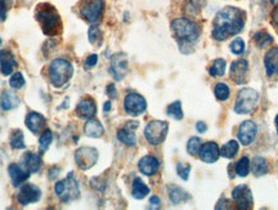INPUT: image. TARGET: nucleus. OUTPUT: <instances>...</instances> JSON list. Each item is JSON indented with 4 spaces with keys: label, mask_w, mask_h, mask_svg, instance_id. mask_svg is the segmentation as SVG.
Instances as JSON below:
<instances>
[{
    "label": "nucleus",
    "mask_w": 278,
    "mask_h": 210,
    "mask_svg": "<svg viewBox=\"0 0 278 210\" xmlns=\"http://www.w3.org/2000/svg\"><path fill=\"white\" fill-rule=\"evenodd\" d=\"M127 71V59L124 53L115 54L111 58V66H110V72L114 76L115 80H121L126 75Z\"/></svg>",
    "instance_id": "nucleus-12"
},
{
    "label": "nucleus",
    "mask_w": 278,
    "mask_h": 210,
    "mask_svg": "<svg viewBox=\"0 0 278 210\" xmlns=\"http://www.w3.org/2000/svg\"><path fill=\"white\" fill-rule=\"evenodd\" d=\"M18 104L19 98L17 97L16 93H13V92L6 91L2 93V96H0V107L3 110H6V111L16 109Z\"/></svg>",
    "instance_id": "nucleus-25"
},
{
    "label": "nucleus",
    "mask_w": 278,
    "mask_h": 210,
    "mask_svg": "<svg viewBox=\"0 0 278 210\" xmlns=\"http://www.w3.org/2000/svg\"><path fill=\"white\" fill-rule=\"evenodd\" d=\"M169 196L170 200H172L173 204L178 205V204H182V202L187 201V200L189 199L188 194L185 191H183L182 188H179V187H169Z\"/></svg>",
    "instance_id": "nucleus-27"
},
{
    "label": "nucleus",
    "mask_w": 278,
    "mask_h": 210,
    "mask_svg": "<svg viewBox=\"0 0 278 210\" xmlns=\"http://www.w3.org/2000/svg\"><path fill=\"white\" fill-rule=\"evenodd\" d=\"M0 44H2V39H0Z\"/></svg>",
    "instance_id": "nucleus-52"
},
{
    "label": "nucleus",
    "mask_w": 278,
    "mask_h": 210,
    "mask_svg": "<svg viewBox=\"0 0 278 210\" xmlns=\"http://www.w3.org/2000/svg\"><path fill=\"white\" fill-rule=\"evenodd\" d=\"M239 150H240L239 142L229 141L220 149V155H222L223 157H227V159H232V157L236 156Z\"/></svg>",
    "instance_id": "nucleus-29"
},
{
    "label": "nucleus",
    "mask_w": 278,
    "mask_h": 210,
    "mask_svg": "<svg viewBox=\"0 0 278 210\" xmlns=\"http://www.w3.org/2000/svg\"><path fill=\"white\" fill-rule=\"evenodd\" d=\"M132 194L135 199H143L149 194V188L144 184V182L141 178H135L134 182H133Z\"/></svg>",
    "instance_id": "nucleus-28"
},
{
    "label": "nucleus",
    "mask_w": 278,
    "mask_h": 210,
    "mask_svg": "<svg viewBox=\"0 0 278 210\" xmlns=\"http://www.w3.org/2000/svg\"><path fill=\"white\" fill-rule=\"evenodd\" d=\"M138 128L137 121H129L124 128L117 132V138L126 146H134L137 143V137H135V129Z\"/></svg>",
    "instance_id": "nucleus-16"
},
{
    "label": "nucleus",
    "mask_w": 278,
    "mask_h": 210,
    "mask_svg": "<svg viewBox=\"0 0 278 210\" xmlns=\"http://www.w3.org/2000/svg\"><path fill=\"white\" fill-rule=\"evenodd\" d=\"M22 165L30 173H36L41 166V157L34 152H26L22 157Z\"/></svg>",
    "instance_id": "nucleus-24"
},
{
    "label": "nucleus",
    "mask_w": 278,
    "mask_h": 210,
    "mask_svg": "<svg viewBox=\"0 0 278 210\" xmlns=\"http://www.w3.org/2000/svg\"><path fill=\"white\" fill-rule=\"evenodd\" d=\"M74 75V67L69 61L63 58H57L49 65V80L57 88L63 87Z\"/></svg>",
    "instance_id": "nucleus-4"
},
{
    "label": "nucleus",
    "mask_w": 278,
    "mask_h": 210,
    "mask_svg": "<svg viewBox=\"0 0 278 210\" xmlns=\"http://www.w3.org/2000/svg\"><path fill=\"white\" fill-rule=\"evenodd\" d=\"M110 110H111V102H106L103 106V111L104 112H109Z\"/></svg>",
    "instance_id": "nucleus-50"
},
{
    "label": "nucleus",
    "mask_w": 278,
    "mask_h": 210,
    "mask_svg": "<svg viewBox=\"0 0 278 210\" xmlns=\"http://www.w3.org/2000/svg\"><path fill=\"white\" fill-rule=\"evenodd\" d=\"M189 172H191V166L188 164H183V162H178L177 164V173L179 177L184 181H187L189 177Z\"/></svg>",
    "instance_id": "nucleus-42"
},
{
    "label": "nucleus",
    "mask_w": 278,
    "mask_h": 210,
    "mask_svg": "<svg viewBox=\"0 0 278 210\" xmlns=\"http://www.w3.org/2000/svg\"><path fill=\"white\" fill-rule=\"evenodd\" d=\"M11 146L12 149L14 150H24L26 147L25 144V138H24V133L21 131H13L11 134Z\"/></svg>",
    "instance_id": "nucleus-31"
},
{
    "label": "nucleus",
    "mask_w": 278,
    "mask_h": 210,
    "mask_svg": "<svg viewBox=\"0 0 278 210\" xmlns=\"http://www.w3.org/2000/svg\"><path fill=\"white\" fill-rule=\"evenodd\" d=\"M138 167H139V171H141L144 176H154V174H156L157 171H159L160 162L156 157L144 156L138 162Z\"/></svg>",
    "instance_id": "nucleus-23"
},
{
    "label": "nucleus",
    "mask_w": 278,
    "mask_h": 210,
    "mask_svg": "<svg viewBox=\"0 0 278 210\" xmlns=\"http://www.w3.org/2000/svg\"><path fill=\"white\" fill-rule=\"evenodd\" d=\"M224 71H225V61L222 58L214 61V64H212L209 69V74L211 75L212 77L223 76V75H224Z\"/></svg>",
    "instance_id": "nucleus-32"
},
{
    "label": "nucleus",
    "mask_w": 278,
    "mask_h": 210,
    "mask_svg": "<svg viewBox=\"0 0 278 210\" xmlns=\"http://www.w3.org/2000/svg\"><path fill=\"white\" fill-rule=\"evenodd\" d=\"M259 101V94L254 89H242L239 93L234 104V111L237 114H250L254 111Z\"/></svg>",
    "instance_id": "nucleus-6"
},
{
    "label": "nucleus",
    "mask_w": 278,
    "mask_h": 210,
    "mask_svg": "<svg viewBox=\"0 0 278 210\" xmlns=\"http://www.w3.org/2000/svg\"><path fill=\"white\" fill-rule=\"evenodd\" d=\"M56 172H59V169H58V167H57V166L52 167V169H51V172H49V174H48V177H49V178H51V179L56 178V177H57Z\"/></svg>",
    "instance_id": "nucleus-49"
},
{
    "label": "nucleus",
    "mask_w": 278,
    "mask_h": 210,
    "mask_svg": "<svg viewBox=\"0 0 278 210\" xmlns=\"http://www.w3.org/2000/svg\"><path fill=\"white\" fill-rule=\"evenodd\" d=\"M254 40H255V43H256V46L259 47V48H264V47H267L268 44L272 43L273 37L270 36L268 32L259 31V32H256V34L254 35Z\"/></svg>",
    "instance_id": "nucleus-35"
},
{
    "label": "nucleus",
    "mask_w": 278,
    "mask_h": 210,
    "mask_svg": "<svg viewBox=\"0 0 278 210\" xmlns=\"http://www.w3.org/2000/svg\"><path fill=\"white\" fill-rule=\"evenodd\" d=\"M196 129L200 132V133H205V132H206V129H207V127H206V124H205V122L199 121L196 124Z\"/></svg>",
    "instance_id": "nucleus-48"
},
{
    "label": "nucleus",
    "mask_w": 278,
    "mask_h": 210,
    "mask_svg": "<svg viewBox=\"0 0 278 210\" xmlns=\"http://www.w3.org/2000/svg\"><path fill=\"white\" fill-rule=\"evenodd\" d=\"M54 192L58 196V199L63 202H70L76 200L80 196V188L76 179L74 178L72 173H70L62 181L57 182L54 186Z\"/></svg>",
    "instance_id": "nucleus-5"
},
{
    "label": "nucleus",
    "mask_w": 278,
    "mask_h": 210,
    "mask_svg": "<svg viewBox=\"0 0 278 210\" xmlns=\"http://www.w3.org/2000/svg\"><path fill=\"white\" fill-rule=\"evenodd\" d=\"M47 120L39 112H30L26 116V127L34 134H39L44 129Z\"/></svg>",
    "instance_id": "nucleus-21"
},
{
    "label": "nucleus",
    "mask_w": 278,
    "mask_h": 210,
    "mask_svg": "<svg viewBox=\"0 0 278 210\" xmlns=\"http://www.w3.org/2000/svg\"><path fill=\"white\" fill-rule=\"evenodd\" d=\"M275 128H277V133H278V115L275 116Z\"/></svg>",
    "instance_id": "nucleus-51"
},
{
    "label": "nucleus",
    "mask_w": 278,
    "mask_h": 210,
    "mask_svg": "<svg viewBox=\"0 0 278 210\" xmlns=\"http://www.w3.org/2000/svg\"><path fill=\"white\" fill-rule=\"evenodd\" d=\"M232 197H233L234 202L239 205L241 209H249L252 205V195L251 191L245 184H240L232 192Z\"/></svg>",
    "instance_id": "nucleus-13"
},
{
    "label": "nucleus",
    "mask_w": 278,
    "mask_h": 210,
    "mask_svg": "<svg viewBox=\"0 0 278 210\" xmlns=\"http://www.w3.org/2000/svg\"><path fill=\"white\" fill-rule=\"evenodd\" d=\"M201 147V139L197 138V137H192V138H189L188 143H187V151H188V154L192 155V156H196V155H199Z\"/></svg>",
    "instance_id": "nucleus-36"
},
{
    "label": "nucleus",
    "mask_w": 278,
    "mask_h": 210,
    "mask_svg": "<svg viewBox=\"0 0 278 210\" xmlns=\"http://www.w3.org/2000/svg\"><path fill=\"white\" fill-rule=\"evenodd\" d=\"M249 71V62L246 59H239L230 65V79L236 84H244L247 79Z\"/></svg>",
    "instance_id": "nucleus-14"
},
{
    "label": "nucleus",
    "mask_w": 278,
    "mask_h": 210,
    "mask_svg": "<svg viewBox=\"0 0 278 210\" xmlns=\"http://www.w3.org/2000/svg\"><path fill=\"white\" fill-rule=\"evenodd\" d=\"M214 93H215V97H217L219 101H225V99L229 97V87L223 84V82H219V84L215 86Z\"/></svg>",
    "instance_id": "nucleus-39"
},
{
    "label": "nucleus",
    "mask_w": 278,
    "mask_h": 210,
    "mask_svg": "<svg viewBox=\"0 0 278 210\" xmlns=\"http://www.w3.org/2000/svg\"><path fill=\"white\" fill-rule=\"evenodd\" d=\"M270 22H272L273 27L278 31V6L273 9L272 14H270Z\"/></svg>",
    "instance_id": "nucleus-45"
},
{
    "label": "nucleus",
    "mask_w": 278,
    "mask_h": 210,
    "mask_svg": "<svg viewBox=\"0 0 278 210\" xmlns=\"http://www.w3.org/2000/svg\"><path fill=\"white\" fill-rule=\"evenodd\" d=\"M9 86L13 89H21L25 86V77L21 72H16L12 75L11 80H9Z\"/></svg>",
    "instance_id": "nucleus-40"
},
{
    "label": "nucleus",
    "mask_w": 278,
    "mask_h": 210,
    "mask_svg": "<svg viewBox=\"0 0 278 210\" xmlns=\"http://www.w3.org/2000/svg\"><path fill=\"white\" fill-rule=\"evenodd\" d=\"M17 67V61L16 57L13 56L11 51L8 49H3L0 51V71L2 74L8 76L13 72V70Z\"/></svg>",
    "instance_id": "nucleus-17"
},
{
    "label": "nucleus",
    "mask_w": 278,
    "mask_h": 210,
    "mask_svg": "<svg viewBox=\"0 0 278 210\" xmlns=\"http://www.w3.org/2000/svg\"><path fill=\"white\" fill-rule=\"evenodd\" d=\"M7 11H8L7 0H0V21H4L7 18Z\"/></svg>",
    "instance_id": "nucleus-44"
},
{
    "label": "nucleus",
    "mask_w": 278,
    "mask_h": 210,
    "mask_svg": "<svg viewBox=\"0 0 278 210\" xmlns=\"http://www.w3.org/2000/svg\"><path fill=\"white\" fill-rule=\"evenodd\" d=\"M97 112V106L92 98H82L76 106V114L81 119H92Z\"/></svg>",
    "instance_id": "nucleus-20"
},
{
    "label": "nucleus",
    "mask_w": 278,
    "mask_h": 210,
    "mask_svg": "<svg viewBox=\"0 0 278 210\" xmlns=\"http://www.w3.org/2000/svg\"><path fill=\"white\" fill-rule=\"evenodd\" d=\"M52 139H53V134H52V132L49 131V129H47V131H44V133H41V136H40L39 138V150L41 154L49 149V146H51L52 143Z\"/></svg>",
    "instance_id": "nucleus-33"
},
{
    "label": "nucleus",
    "mask_w": 278,
    "mask_h": 210,
    "mask_svg": "<svg viewBox=\"0 0 278 210\" xmlns=\"http://www.w3.org/2000/svg\"><path fill=\"white\" fill-rule=\"evenodd\" d=\"M149 204H151V207H154V209H159L160 205H161V202H160L159 197L152 196L151 200H149Z\"/></svg>",
    "instance_id": "nucleus-47"
},
{
    "label": "nucleus",
    "mask_w": 278,
    "mask_h": 210,
    "mask_svg": "<svg viewBox=\"0 0 278 210\" xmlns=\"http://www.w3.org/2000/svg\"><path fill=\"white\" fill-rule=\"evenodd\" d=\"M265 71L268 77L278 76V48H272L264 57Z\"/></svg>",
    "instance_id": "nucleus-22"
},
{
    "label": "nucleus",
    "mask_w": 278,
    "mask_h": 210,
    "mask_svg": "<svg viewBox=\"0 0 278 210\" xmlns=\"http://www.w3.org/2000/svg\"><path fill=\"white\" fill-rule=\"evenodd\" d=\"M88 36H89V41L93 46H101L102 44V34L98 26L90 27L89 32H88Z\"/></svg>",
    "instance_id": "nucleus-38"
},
{
    "label": "nucleus",
    "mask_w": 278,
    "mask_h": 210,
    "mask_svg": "<svg viewBox=\"0 0 278 210\" xmlns=\"http://www.w3.org/2000/svg\"><path fill=\"white\" fill-rule=\"evenodd\" d=\"M167 131H169V124L166 121L154 120V121L147 124L146 129H144V137L148 141V143L157 146V144L162 143L164 139L166 138Z\"/></svg>",
    "instance_id": "nucleus-7"
},
{
    "label": "nucleus",
    "mask_w": 278,
    "mask_h": 210,
    "mask_svg": "<svg viewBox=\"0 0 278 210\" xmlns=\"http://www.w3.org/2000/svg\"><path fill=\"white\" fill-rule=\"evenodd\" d=\"M124 109L126 114L132 115V116H139L143 114L147 109V102L144 97L138 93H129L125 97L124 101Z\"/></svg>",
    "instance_id": "nucleus-10"
},
{
    "label": "nucleus",
    "mask_w": 278,
    "mask_h": 210,
    "mask_svg": "<svg viewBox=\"0 0 278 210\" xmlns=\"http://www.w3.org/2000/svg\"><path fill=\"white\" fill-rule=\"evenodd\" d=\"M41 197V191L37 186L31 183H26L19 188L18 195H17V200L21 205H29L37 202Z\"/></svg>",
    "instance_id": "nucleus-11"
},
{
    "label": "nucleus",
    "mask_w": 278,
    "mask_h": 210,
    "mask_svg": "<svg viewBox=\"0 0 278 210\" xmlns=\"http://www.w3.org/2000/svg\"><path fill=\"white\" fill-rule=\"evenodd\" d=\"M107 94H109V97H111V98H116L117 97L116 88H115L114 84H110V86L107 87Z\"/></svg>",
    "instance_id": "nucleus-46"
},
{
    "label": "nucleus",
    "mask_w": 278,
    "mask_h": 210,
    "mask_svg": "<svg viewBox=\"0 0 278 210\" xmlns=\"http://www.w3.org/2000/svg\"><path fill=\"white\" fill-rule=\"evenodd\" d=\"M244 26L245 12L234 7H225L215 16L212 24V37L223 41L232 35L239 34Z\"/></svg>",
    "instance_id": "nucleus-1"
},
{
    "label": "nucleus",
    "mask_w": 278,
    "mask_h": 210,
    "mask_svg": "<svg viewBox=\"0 0 278 210\" xmlns=\"http://www.w3.org/2000/svg\"><path fill=\"white\" fill-rule=\"evenodd\" d=\"M8 173L11 177L12 184L14 187L21 186L24 182H26L30 177V172L26 171L24 166L18 164H11L8 167Z\"/></svg>",
    "instance_id": "nucleus-18"
},
{
    "label": "nucleus",
    "mask_w": 278,
    "mask_h": 210,
    "mask_svg": "<svg viewBox=\"0 0 278 210\" xmlns=\"http://www.w3.org/2000/svg\"><path fill=\"white\" fill-rule=\"evenodd\" d=\"M252 172L255 176H264L268 172V164L263 157L256 156L252 160Z\"/></svg>",
    "instance_id": "nucleus-30"
},
{
    "label": "nucleus",
    "mask_w": 278,
    "mask_h": 210,
    "mask_svg": "<svg viewBox=\"0 0 278 210\" xmlns=\"http://www.w3.org/2000/svg\"><path fill=\"white\" fill-rule=\"evenodd\" d=\"M84 133L92 138H99L103 134V127L98 120H94L92 117V119H88L87 124H85Z\"/></svg>",
    "instance_id": "nucleus-26"
},
{
    "label": "nucleus",
    "mask_w": 278,
    "mask_h": 210,
    "mask_svg": "<svg viewBox=\"0 0 278 210\" xmlns=\"http://www.w3.org/2000/svg\"><path fill=\"white\" fill-rule=\"evenodd\" d=\"M250 171V161L247 157H241L240 161L236 164V173L240 177H246Z\"/></svg>",
    "instance_id": "nucleus-37"
},
{
    "label": "nucleus",
    "mask_w": 278,
    "mask_h": 210,
    "mask_svg": "<svg viewBox=\"0 0 278 210\" xmlns=\"http://www.w3.org/2000/svg\"><path fill=\"white\" fill-rule=\"evenodd\" d=\"M230 51H232V53L233 54H242L245 51V43L244 40L241 39V37H237V39H234L232 43H230Z\"/></svg>",
    "instance_id": "nucleus-41"
},
{
    "label": "nucleus",
    "mask_w": 278,
    "mask_h": 210,
    "mask_svg": "<svg viewBox=\"0 0 278 210\" xmlns=\"http://www.w3.org/2000/svg\"><path fill=\"white\" fill-rule=\"evenodd\" d=\"M97 62H98V56H97V54H92V56L88 57L87 61H85V69H92V67L96 66Z\"/></svg>",
    "instance_id": "nucleus-43"
},
{
    "label": "nucleus",
    "mask_w": 278,
    "mask_h": 210,
    "mask_svg": "<svg viewBox=\"0 0 278 210\" xmlns=\"http://www.w3.org/2000/svg\"><path fill=\"white\" fill-rule=\"evenodd\" d=\"M256 132L258 128L254 121L251 120H246L240 125L239 129V139L242 144L247 146V144L252 143L254 139L256 138Z\"/></svg>",
    "instance_id": "nucleus-15"
},
{
    "label": "nucleus",
    "mask_w": 278,
    "mask_h": 210,
    "mask_svg": "<svg viewBox=\"0 0 278 210\" xmlns=\"http://www.w3.org/2000/svg\"><path fill=\"white\" fill-rule=\"evenodd\" d=\"M172 32L182 52L192 48L200 36V26L188 18H177L172 22Z\"/></svg>",
    "instance_id": "nucleus-2"
},
{
    "label": "nucleus",
    "mask_w": 278,
    "mask_h": 210,
    "mask_svg": "<svg viewBox=\"0 0 278 210\" xmlns=\"http://www.w3.org/2000/svg\"><path fill=\"white\" fill-rule=\"evenodd\" d=\"M104 8V0H90L80 9V14L90 24H97L102 16Z\"/></svg>",
    "instance_id": "nucleus-8"
},
{
    "label": "nucleus",
    "mask_w": 278,
    "mask_h": 210,
    "mask_svg": "<svg viewBox=\"0 0 278 210\" xmlns=\"http://www.w3.org/2000/svg\"><path fill=\"white\" fill-rule=\"evenodd\" d=\"M98 160V151L93 147H81L75 154V161L82 171H88Z\"/></svg>",
    "instance_id": "nucleus-9"
},
{
    "label": "nucleus",
    "mask_w": 278,
    "mask_h": 210,
    "mask_svg": "<svg viewBox=\"0 0 278 210\" xmlns=\"http://www.w3.org/2000/svg\"><path fill=\"white\" fill-rule=\"evenodd\" d=\"M36 21L47 35H57L61 32V17L51 4H40L36 8Z\"/></svg>",
    "instance_id": "nucleus-3"
},
{
    "label": "nucleus",
    "mask_w": 278,
    "mask_h": 210,
    "mask_svg": "<svg viewBox=\"0 0 278 210\" xmlns=\"http://www.w3.org/2000/svg\"><path fill=\"white\" fill-rule=\"evenodd\" d=\"M219 155H220L219 147H218V144L215 143V142L205 143L199 152L200 159L204 162H207V164H212V162L217 161Z\"/></svg>",
    "instance_id": "nucleus-19"
},
{
    "label": "nucleus",
    "mask_w": 278,
    "mask_h": 210,
    "mask_svg": "<svg viewBox=\"0 0 278 210\" xmlns=\"http://www.w3.org/2000/svg\"><path fill=\"white\" fill-rule=\"evenodd\" d=\"M166 112L170 117H173V119H175V120L183 119L182 103H180L179 101H175V102H173L172 104H169V106H167Z\"/></svg>",
    "instance_id": "nucleus-34"
}]
</instances>
